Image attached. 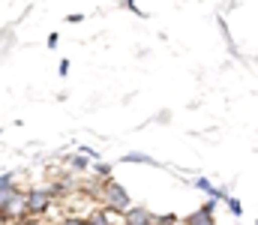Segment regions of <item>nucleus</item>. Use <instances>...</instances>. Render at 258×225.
Segmentation results:
<instances>
[{
    "mask_svg": "<svg viewBox=\"0 0 258 225\" xmlns=\"http://www.w3.org/2000/svg\"><path fill=\"white\" fill-rule=\"evenodd\" d=\"M72 165H75V168H84V165H87V159H81V156H72Z\"/></svg>",
    "mask_w": 258,
    "mask_h": 225,
    "instance_id": "6e6552de",
    "label": "nucleus"
},
{
    "mask_svg": "<svg viewBox=\"0 0 258 225\" xmlns=\"http://www.w3.org/2000/svg\"><path fill=\"white\" fill-rule=\"evenodd\" d=\"M153 213H147L144 207H129L126 210V225H153Z\"/></svg>",
    "mask_w": 258,
    "mask_h": 225,
    "instance_id": "7ed1b4c3",
    "label": "nucleus"
},
{
    "mask_svg": "<svg viewBox=\"0 0 258 225\" xmlns=\"http://www.w3.org/2000/svg\"><path fill=\"white\" fill-rule=\"evenodd\" d=\"M90 225H108V213H105V210H96V213L90 216Z\"/></svg>",
    "mask_w": 258,
    "mask_h": 225,
    "instance_id": "39448f33",
    "label": "nucleus"
},
{
    "mask_svg": "<svg viewBox=\"0 0 258 225\" xmlns=\"http://www.w3.org/2000/svg\"><path fill=\"white\" fill-rule=\"evenodd\" d=\"M228 207H231V213H234V216H237V213H240V210H243V207H240V201H237V198H228Z\"/></svg>",
    "mask_w": 258,
    "mask_h": 225,
    "instance_id": "0eeeda50",
    "label": "nucleus"
},
{
    "mask_svg": "<svg viewBox=\"0 0 258 225\" xmlns=\"http://www.w3.org/2000/svg\"><path fill=\"white\" fill-rule=\"evenodd\" d=\"M48 201H51V192H30L24 207H27V213H42L48 207Z\"/></svg>",
    "mask_w": 258,
    "mask_h": 225,
    "instance_id": "f03ea898",
    "label": "nucleus"
},
{
    "mask_svg": "<svg viewBox=\"0 0 258 225\" xmlns=\"http://www.w3.org/2000/svg\"><path fill=\"white\" fill-rule=\"evenodd\" d=\"M105 204H108L111 210H120V213H126L129 207H132L126 189H123L120 183H108V186H105Z\"/></svg>",
    "mask_w": 258,
    "mask_h": 225,
    "instance_id": "f257e3e1",
    "label": "nucleus"
},
{
    "mask_svg": "<svg viewBox=\"0 0 258 225\" xmlns=\"http://www.w3.org/2000/svg\"><path fill=\"white\" fill-rule=\"evenodd\" d=\"M63 225H90V222H84V219H66Z\"/></svg>",
    "mask_w": 258,
    "mask_h": 225,
    "instance_id": "1a4fd4ad",
    "label": "nucleus"
},
{
    "mask_svg": "<svg viewBox=\"0 0 258 225\" xmlns=\"http://www.w3.org/2000/svg\"><path fill=\"white\" fill-rule=\"evenodd\" d=\"M126 162H156V159H150V156H144V153H129Z\"/></svg>",
    "mask_w": 258,
    "mask_h": 225,
    "instance_id": "423d86ee",
    "label": "nucleus"
},
{
    "mask_svg": "<svg viewBox=\"0 0 258 225\" xmlns=\"http://www.w3.org/2000/svg\"><path fill=\"white\" fill-rule=\"evenodd\" d=\"M186 225H213V222H210V210H204V207H201L198 213H192V216L186 219Z\"/></svg>",
    "mask_w": 258,
    "mask_h": 225,
    "instance_id": "20e7f679",
    "label": "nucleus"
}]
</instances>
